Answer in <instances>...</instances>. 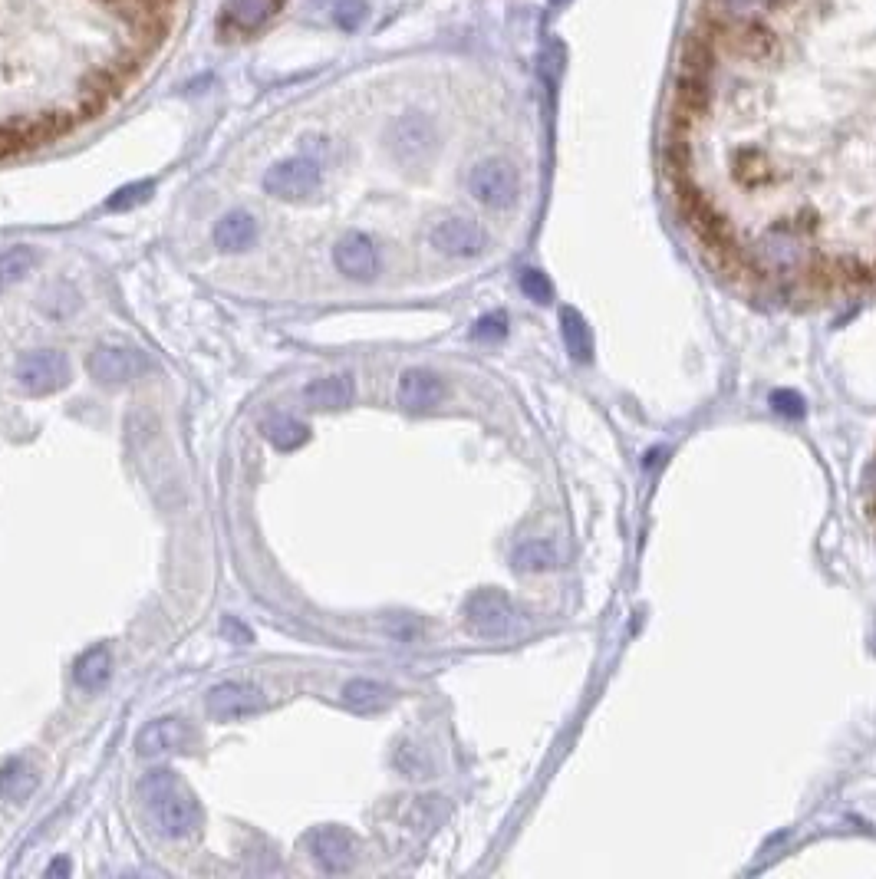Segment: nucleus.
<instances>
[{"instance_id":"1","label":"nucleus","mask_w":876,"mask_h":879,"mask_svg":"<svg viewBox=\"0 0 876 879\" xmlns=\"http://www.w3.org/2000/svg\"><path fill=\"white\" fill-rule=\"evenodd\" d=\"M676 119L755 182L876 195V0H699Z\"/></svg>"},{"instance_id":"2","label":"nucleus","mask_w":876,"mask_h":879,"mask_svg":"<svg viewBox=\"0 0 876 879\" xmlns=\"http://www.w3.org/2000/svg\"><path fill=\"white\" fill-rule=\"evenodd\" d=\"M139 794L162 837H188L201 824V807L175 771L155 768L139 781Z\"/></svg>"},{"instance_id":"3","label":"nucleus","mask_w":876,"mask_h":879,"mask_svg":"<svg viewBox=\"0 0 876 879\" xmlns=\"http://www.w3.org/2000/svg\"><path fill=\"white\" fill-rule=\"evenodd\" d=\"M386 145L402 168H419L435 155L438 149V132L435 122L425 112H402L386 132Z\"/></svg>"},{"instance_id":"4","label":"nucleus","mask_w":876,"mask_h":879,"mask_svg":"<svg viewBox=\"0 0 876 879\" xmlns=\"http://www.w3.org/2000/svg\"><path fill=\"white\" fill-rule=\"evenodd\" d=\"M323 185V165L307 152L280 159L264 172V191L277 201H310Z\"/></svg>"},{"instance_id":"5","label":"nucleus","mask_w":876,"mask_h":879,"mask_svg":"<svg viewBox=\"0 0 876 879\" xmlns=\"http://www.w3.org/2000/svg\"><path fill=\"white\" fill-rule=\"evenodd\" d=\"M468 191L478 205L508 211L521 195V175L508 159H481L468 175Z\"/></svg>"},{"instance_id":"6","label":"nucleus","mask_w":876,"mask_h":879,"mask_svg":"<svg viewBox=\"0 0 876 879\" xmlns=\"http://www.w3.org/2000/svg\"><path fill=\"white\" fill-rule=\"evenodd\" d=\"M17 382L30 396H47L70 382V363L60 349H30L17 359Z\"/></svg>"},{"instance_id":"7","label":"nucleus","mask_w":876,"mask_h":879,"mask_svg":"<svg viewBox=\"0 0 876 879\" xmlns=\"http://www.w3.org/2000/svg\"><path fill=\"white\" fill-rule=\"evenodd\" d=\"M86 366H89V373H93V379L106 382V386H119V382H132V379L149 373L152 359L136 346L106 343V346H96L93 353H89Z\"/></svg>"},{"instance_id":"8","label":"nucleus","mask_w":876,"mask_h":879,"mask_svg":"<svg viewBox=\"0 0 876 879\" xmlns=\"http://www.w3.org/2000/svg\"><path fill=\"white\" fill-rule=\"evenodd\" d=\"M429 244L445 257L471 261V257H478L488 247V234L468 218H445L429 231Z\"/></svg>"},{"instance_id":"9","label":"nucleus","mask_w":876,"mask_h":879,"mask_svg":"<svg viewBox=\"0 0 876 879\" xmlns=\"http://www.w3.org/2000/svg\"><path fill=\"white\" fill-rule=\"evenodd\" d=\"M267 705V695L251 682H221L208 692L205 708L211 718L231 721V718H247L257 715Z\"/></svg>"},{"instance_id":"10","label":"nucleus","mask_w":876,"mask_h":879,"mask_svg":"<svg viewBox=\"0 0 876 879\" xmlns=\"http://www.w3.org/2000/svg\"><path fill=\"white\" fill-rule=\"evenodd\" d=\"M333 264L350 280H373L379 274V247L363 231H346L333 247Z\"/></svg>"},{"instance_id":"11","label":"nucleus","mask_w":876,"mask_h":879,"mask_svg":"<svg viewBox=\"0 0 876 879\" xmlns=\"http://www.w3.org/2000/svg\"><path fill=\"white\" fill-rule=\"evenodd\" d=\"M307 847L323 873H346L356 860V840L343 827H317L307 837Z\"/></svg>"},{"instance_id":"12","label":"nucleus","mask_w":876,"mask_h":879,"mask_svg":"<svg viewBox=\"0 0 876 879\" xmlns=\"http://www.w3.org/2000/svg\"><path fill=\"white\" fill-rule=\"evenodd\" d=\"M465 619L481 636H501L514 623V606L501 590H478L465 603Z\"/></svg>"},{"instance_id":"13","label":"nucleus","mask_w":876,"mask_h":879,"mask_svg":"<svg viewBox=\"0 0 876 879\" xmlns=\"http://www.w3.org/2000/svg\"><path fill=\"white\" fill-rule=\"evenodd\" d=\"M195 745V731L185 725L182 718H159V721H149L139 738H136V748L142 758H159V754H178V751H188Z\"/></svg>"},{"instance_id":"14","label":"nucleus","mask_w":876,"mask_h":879,"mask_svg":"<svg viewBox=\"0 0 876 879\" xmlns=\"http://www.w3.org/2000/svg\"><path fill=\"white\" fill-rule=\"evenodd\" d=\"M445 399V382L438 379L435 373H429V369H409V373H402L399 379V402L406 405V409H432V405H438Z\"/></svg>"},{"instance_id":"15","label":"nucleus","mask_w":876,"mask_h":879,"mask_svg":"<svg viewBox=\"0 0 876 879\" xmlns=\"http://www.w3.org/2000/svg\"><path fill=\"white\" fill-rule=\"evenodd\" d=\"M254 241H257V221H254V214H247V211H228L215 224V247H218V251L238 254V251H247V247H254Z\"/></svg>"},{"instance_id":"16","label":"nucleus","mask_w":876,"mask_h":879,"mask_svg":"<svg viewBox=\"0 0 876 879\" xmlns=\"http://www.w3.org/2000/svg\"><path fill=\"white\" fill-rule=\"evenodd\" d=\"M284 0H228V24L238 33H257L280 14Z\"/></svg>"},{"instance_id":"17","label":"nucleus","mask_w":876,"mask_h":879,"mask_svg":"<svg viewBox=\"0 0 876 879\" xmlns=\"http://www.w3.org/2000/svg\"><path fill=\"white\" fill-rule=\"evenodd\" d=\"M33 791H37V771L24 758H10L0 768V797L10 804H24Z\"/></svg>"},{"instance_id":"18","label":"nucleus","mask_w":876,"mask_h":879,"mask_svg":"<svg viewBox=\"0 0 876 879\" xmlns=\"http://www.w3.org/2000/svg\"><path fill=\"white\" fill-rule=\"evenodd\" d=\"M303 399L317 409H340V405L353 402V379L350 376H327V379H313L307 389H303Z\"/></svg>"},{"instance_id":"19","label":"nucleus","mask_w":876,"mask_h":879,"mask_svg":"<svg viewBox=\"0 0 876 879\" xmlns=\"http://www.w3.org/2000/svg\"><path fill=\"white\" fill-rule=\"evenodd\" d=\"M389 702H392V689L373 679H353L346 682L343 689V705L353 708V712H379V708H386Z\"/></svg>"},{"instance_id":"20","label":"nucleus","mask_w":876,"mask_h":879,"mask_svg":"<svg viewBox=\"0 0 876 879\" xmlns=\"http://www.w3.org/2000/svg\"><path fill=\"white\" fill-rule=\"evenodd\" d=\"M109 669H112L109 649L106 646H93V649H86L80 659H76L73 679H76V685H80V689L93 692V689H99V685L109 679Z\"/></svg>"},{"instance_id":"21","label":"nucleus","mask_w":876,"mask_h":879,"mask_svg":"<svg viewBox=\"0 0 876 879\" xmlns=\"http://www.w3.org/2000/svg\"><path fill=\"white\" fill-rule=\"evenodd\" d=\"M514 570L521 573H547L557 567V547L550 544V540H524V544L514 550Z\"/></svg>"},{"instance_id":"22","label":"nucleus","mask_w":876,"mask_h":879,"mask_svg":"<svg viewBox=\"0 0 876 879\" xmlns=\"http://www.w3.org/2000/svg\"><path fill=\"white\" fill-rule=\"evenodd\" d=\"M264 435L280 452H294V448H300L310 438V428L294 419V415H274V419H267Z\"/></svg>"},{"instance_id":"23","label":"nucleus","mask_w":876,"mask_h":879,"mask_svg":"<svg viewBox=\"0 0 876 879\" xmlns=\"http://www.w3.org/2000/svg\"><path fill=\"white\" fill-rule=\"evenodd\" d=\"M33 261H37V254H33V247H24V244L0 251V290L17 284V280L33 267Z\"/></svg>"},{"instance_id":"24","label":"nucleus","mask_w":876,"mask_h":879,"mask_svg":"<svg viewBox=\"0 0 876 879\" xmlns=\"http://www.w3.org/2000/svg\"><path fill=\"white\" fill-rule=\"evenodd\" d=\"M560 333H564V343L570 349V356L574 359H587L590 356V336H587V323H583V317L577 310H564L560 313Z\"/></svg>"},{"instance_id":"25","label":"nucleus","mask_w":876,"mask_h":879,"mask_svg":"<svg viewBox=\"0 0 876 879\" xmlns=\"http://www.w3.org/2000/svg\"><path fill=\"white\" fill-rule=\"evenodd\" d=\"M366 17H369L366 0H336V4H333V24L340 30H346V33L363 27Z\"/></svg>"},{"instance_id":"26","label":"nucleus","mask_w":876,"mask_h":879,"mask_svg":"<svg viewBox=\"0 0 876 879\" xmlns=\"http://www.w3.org/2000/svg\"><path fill=\"white\" fill-rule=\"evenodd\" d=\"M155 191V185L152 182H132V185H122L116 195H112L109 201H106V211H129V208H136V205H142V201H149V195Z\"/></svg>"},{"instance_id":"27","label":"nucleus","mask_w":876,"mask_h":879,"mask_svg":"<svg viewBox=\"0 0 876 879\" xmlns=\"http://www.w3.org/2000/svg\"><path fill=\"white\" fill-rule=\"evenodd\" d=\"M521 290L527 293V297H534V300H541V303H547L550 300V280L541 274V270H524L521 274Z\"/></svg>"},{"instance_id":"28","label":"nucleus","mask_w":876,"mask_h":879,"mask_svg":"<svg viewBox=\"0 0 876 879\" xmlns=\"http://www.w3.org/2000/svg\"><path fill=\"white\" fill-rule=\"evenodd\" d=\"M478 336V340H501L504 333H508V317H501V313H488V317H481L475 323V330H471Z\"/></svg>"},{"instance_id":"29","label":"nucleus","mask_w":876,"mask_h":879,"mask_svg":"<svg viewBox=\"0 0 876 879\" xmlns=\"http://www.w3.org/2000/svg\"><path fill=\"white\" fill-rule=\"evenodd\" d=\"M771 405H774V412H781V415H801L804 412V402H801V396H794V392H774Z\"/></svg>"},{"instance_id":"30","label":"nucleus","mask_w":876,"mask_h":879,"mask_svg":"<svg viewBox=\"0 0 876 879\" xmlns=\"http://www.w3.org/2000/svg\"><path fill=\"white\" fill-rule=\"evenodd\" d=\"M224 636H238L241 642H251V629H247L241 619H224Z\"/></svg>"}]
</instances>
